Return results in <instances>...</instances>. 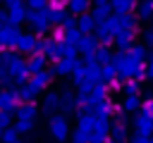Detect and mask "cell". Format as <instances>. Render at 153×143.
Here are the masks:
<instances>
[{
  "instance_id": "4dcf8cb0",
  "label": "cell",
  "mask_w": 153,
  "mask_h": 143,
  "mask_svg": "<svg viewBox=\"0 0 153 143\" xmlns=\"http://www.w3.org/2000/svg\"><path fill=\"white\" fill-rule=\"evenodd\" d=\"M115 76H117V69H115V67H112L110 62L100 67V81H108V83H110V81H112Z\"/></svg>"
},
{
  "instance_id": "bcb514c9",
  "label": "cell",
  "mask_w": 153,
  "mask_h": 143,
  "mask_svg": "<svg viewBox=\"0 0 153 143\" xmlns=\"http://www.w3.org/2000/svg\"><path fill=\"white\" fill-rule=\"evenodd\" d=\"M143 114H148V117L153 119V98H148V100L143 102Z\"/></svg>"
},
{
  "instance_id": "8fae6325",
  "label": "cell",
  "mask_w": 153,
  "mask_h": 143,
  "mask_svg": "<svg viewBox=\"0 0 153 143\" xmlns=\"http://www.w3.org/2000/svg\"><path fill=\"white\" fill-rule=\"evenodd\" d=\"M112 43L117 45V50H129L134 43H136V31H120L115 38H112Z\"/></svg>"
},
{
  "instance_id": "f546056e",
  "label": "cell",
  "mask_w": 153,
  "mask_h": 143,
  "mask_svg": "<svg viewBox=\"0 0 153 143\" xmlns=\"http://www.w3.org/2000/svg\"><path fill=\"white\" fill-rule=\"evenodd\" d=\"M17 55H19V52H17L14 48H5V50L0 52V67H10V64H12V60H14Z\"/></svg>"
},
{
  "instance_id": "d590c367",
  "label": "cell",
  "mask_w": 153,
  "mask_h": 143,
  "mask_svg": "<svg viewBox=\"0 0 153 143\" xmlns=\"http://www.w3.org/2000/svg\"><path fill=\"white\" fill-rule=\"evenodd\" d=\"M110 112H112V102H110V100H100V102H98V117L105 119Z\"/></svg>"
},
{
  "instance_id": "f1b7e54d",
  "label": "cell",
  "mask_w": 153,
  "mask_h": 143,
  "mask_svg": "<svg viewBox=\"0 0 153 143\" xmlns=\"http://www.w3.org/2000/svg\"><path fill=\"white\" fill-rule=\"evenodd\" d=\"M122 91H124L127 95H139V91H141V81H139V79H127L124 86H122Z\"/></svg>"
},
{
  "instance_id": "5b68a950",
  "label": "cell",
  "mask_w": 153,
  "mask_h": 143,
  "mask_svg": "<svg viewBox=\"0 0 153 143\" xmlns=\"http://www.w3.org/2000/svg\"><path fill=\"white\" fill-rule=\"evenodd\" d=\"M19 33H22V29L19 26H14V24H2L0 26V48L5 50V48H14V43H17V38H19Z\"/></svg>"
},
{
  "instance_id": "f907efd6",
  "label": "cell",
  "mask_w": 153,
  "mask_h": 143,
  "mask_svg": "<svg viewBox=\"0 0 153 143\" xmlns=\"http://www.w3.org/2000/svg\"><path fill=\"white\" fill-rule=\"evenodd\" d=\"M151 29H153V17H151Z\"/></svg>"
},
{
  "instance_id": "277c9868",
  "label": "cell",
  "mask_w": 153,
  "mask_h": 143,
  "mask_svg": "<svg viewBox=\"0 0 153 143\" xmlns=\"http://www.w3.org/2000/svg\"><path fill=\"white\" fill-rule=\"evenodd\" d=\"M48 129H50V133H53L55 141H67V136H69V122H67L65 117H60V114L50 117Z\"/></svg>"
},
{
  "instance_id": "484cf974",
  "label": "cell",
  "mask_w": 153,
  "mask_h": 143,
  "mask_svg": "<svg viewBox=\"0 0 153 143\" xmlns=\"http://www.w3.org/2000/svg\"><path fill=\"white\" fill-rule=\"evenodd\" d=\"M19 119H29V122H36V114H38V107L33 102H24L19 110H17Z\"/></svg>"
},
{
  "instance_id": "7a4b0ae2",
  "label": "cell",
  "mask_w": 153,
  "mask_h": 143,
  "mask_svg": "<svg viewBox=\"0 0 153 143\" xmlns=\"http://www.w3.org/2000/svg\"><path fill=\"white\" fill-rule=\"evenodd\" d=\"M26 21L31 24V33H48L50 31V21L45 17V10L33 12V10L26 7Z\"/></svg>"
},
{
  "instance_id": "f6af8a7d",
  "label": "cell",
  "mask_w": 153,
  "mask_h": 143,
  "mask_svg": "<svg viewBox=\"0 0 153 143\" xmlns=\"http://www.w3.org/2000/svg\"><path fill=\"white\" fill-rule=\"evenodd\" d=\"M143 45H146V48L153 45V29H146V31H143Z\"/></svg>"
},
{
  "instance_id": "60d3db41",
  "label": "cell",
  "mask_w": 153,
  "mask_h": 143,
  "mask_svg": "<svg viewBox=\"0 0 153 143\" xmlns=\"http://www.w3.org/2000/svg\"><path fill=\"white\" fill-rule=\"evenodd\" d=\"M112 136H115V141H124V138H127V129H124V124H117V126L112 129Z\"/></svg>"
},
{
  "instance_id": "b9f144b4",
  "label": "cell",
  "mask_w": 153,
  "mask_h": 143,
  "mask_svg": "<svg viewBox=\"0 0 153 143\" xmlns=\"http://www.w3.org/2000/svg\"><path fill=\"white\" fill-rule=\"evenodd\" d=\"M12 124V112H5V110H0V129H7Z\"/></svg>"
},
{
  "instance_id": "5bb4252c",
  "label": "cell",
  "mask_w": 153,
  "mask_h": 143,
  "mask_svg": "<svg viewBox=\"0 0 153 143\" xmlns=\"http://www.w3.org/2000/svg\"><path fill=\"white\" fill-rule=\"evenodd\" d=\"M17 100H19V93H17L14 88H10V91H0V107H2L5 112L17 110Z\"/></svg>"
},
{
  "instance_id": "836d02e7",
  "label": "cell",
  "mask_w": 153,
  "mask_h": 143,
  "mask_svg": "<svg viewBox=\"0 0 153 143\" xmlns=\"http://www.w3.org/2000/svg\"><path fill=\"white\" fill-rule=\"evenodd\" d=\"M72 79H74V83H84L86 81V67L84 64H76L74 72H72Z\"/></svg>"
},
{
  "instance_id": "8992f818",
  "label": "cell",
  "mask_w": 153,
  "mask_h": 143,
  "mask_svg": "<svg viewBox=\"0 0 153 143\" xmlns=\"http://www.w3.org/2000/svg\"><path fill=\"white\" fill-rule=\"evenodd\" d=\"M96 48H98V41L93 38V33H84V36H81V41L76 43V50L84 55V62H91V60H93Z\"/></svg>"
},
{
  "instance_id": "681fc988",
  "label": "cell",
  "mask_w": 153,
  "mask_h": 143,
  "mask_svg": "<svg viewBox=\"0 0 153 143\" xmlns=\"http://www.w3.org/2000/svg\"><path fill=\"white\" fill-rule=\"evenodd\" d=\"M110 0H96V5H108Z\"/></svg>"
},
{
  "instance_id": "e0dca14e",
  "label": "cell",
  "mask_w": 153,
  "mask_h": 143,
  "mask_svg": "<svg viewBox=\"0 0 153 143\" xmlns=\"http://www.w3.org/2000/svg\"><path fill=\"white\" fill-rule=\"evenodd\" d=\"M76 45H69V43H57V48H55V52H53V57L50 60H62V57H76Z\"/></svg>"
},
{
  "instance_id": "7402d4cb",
  "label": "cell",
  "mask_w": 153,
  "mask_h": 143,
  "mask_svg": "<svg viewBox=\"0 0 153 143\" xmlns=\"http://www.w3.org/2000/svg\"><path fill=\"white\" fill-rule=\"evenodd\" d=\"M53 81V72H48V69H43V72H36V74H31V83L41 91V88H45L48 83Z\"/></svg>"
},
{
  "instance_id": "7c38bea8",
  "label": "cell",
  "mask_w": 153,
  "mask_h": 143,
  "mask_svg": "<svg viewBox=\"0 0 153 143\" xmlns=\"http://www.w3.org/2000/svg\"><path fill=\"white\" fill-rule=\"evenodd\" d=\"M60 107H62V98H60L55 91H50V93L43 95V102H41V110H43V112L53 114V112H57Z\"/></svg>"
},
{
  "instance_id": "cb8c5ba5",
  "label": "cell",
  "mask_w": 153,
  "mask_h": 143,
  "mask_svg": "<svg viewBox=\"0 0 153 143\" xmlns=\"http://www.w3.org/2000/svg\"><path fill=\"white\" fill-rule=\"evenodd\" d=\"M129 60H131V57H129V52H124V50H117V52H112V60H110V64H112V67L117 69V74H120V72H122V69L129 64Z\"/></svg>"
},
{
  "instance_id": "d6a6232c",
  "label": "cell",
  "mask_w": 153,
  "mask_h": 143,
  "mask_svg": "<svg viewBox=\"0 0 153 143\" xmlns=\"http://www.w3.org/2000/svg\"><path fill=\"white\" fill-rule=\"evenodd\" d=\"M81 31L79 29H69V31H65V43H69V45H76L79 41H81Z\"/></svg>"
},
{
  "instance_id": "1f68e13d",
  "label": "cell",
  "mask_w": 153,
  "mask_h": 143,
  "mask_svg": "<svg viewBox=\"0 0 153 143\" xmlns=\"http://www.w3.org/2000/svg\"><path fill=\"white\" fill-rule=\"evenodd\" d=\"M17 93H19V98H24V100H31V98H36L38 88H36L33 83H24V86H22V91H17Z\"/></svg>"
},
{
  "instance_id": "ac0fdd59",
  "label": "cell",
  "mask_w": 153,
  "mask_h": 143,
  "mask_svg": "<svg viewBox=\"0 0 153 143\" xmlns=\"http://www.w3.org/2000/svg\"><path fill=\"white\" fill-rule=\"evenodd\" d=\"M88 14L96 19V24H100V21H108V19H110L112 7H110V2H108V5H93V10H91Z\"/></svg>"
},
{
  "instance_id": "c3c4849f",
  "label": "cell",
  "mask_w": 153,
  "mask_h": 143,
  "mask_svg": "<svg viewBox=\"0 0 153 143\" xmlns=\"http://www.w3.org/2000/svg\"><path fill=\"white\" fill-rule=\"evenodd\" d=\"M131 143H148V141H146V136H136Z\"/></svg>"
},
{
  "instance_id": "9a60e30c",
  "label": "cell",
  "mask_w": 153,
  "mask_h": 143,
  "mask_svg": "<svg viewBox=\"0 0 153 143\" xmlns=\"http://www.w3.org/2000/svg\"><path fill=\"white\" fill-rule=\"evenodd\" d=\"M48 64V57L41 55V52H31L29 60H26V67H29V74H36V72H43Z\"/></svg>"
},
{
  "instance_id": "d6986e66",
  "label": "cell",
  "mask_w": 153,
  "mask_h": 143,
  "mask_svg": "<svg viewBox=\"0 0 153 143\" xmlns=\"http://www.w3.org/2000/svg\"><path fill=\"white\" fill-rule=\"evenodd\" d=\"M76 29L81 31V33H93L96 31V19L86 12V14H79L76 17Z\"/></svg>"
},
{
  "instance_id": "3957f363",
  "label": "cell",
  "mask_w": 153,
  "mask_h": 143,
  "mask_svg": "<svg viewBox=\"0 0 153 143\" xmlns=\"http://www.w3.org/2000/svg\"><path fill=\"white\" fill-rule=\"evenodd\" d=\"M7 72H10V76H12V81L14 83H26L29 81V67H26V60H22L19 55L12 60V64L7 67Z\"/></svg>"
},
{
  "instance_id": "52a82bcc",
  "label": "cell",
  "mask_w": 153,
  "mask_h": 143,
  "mask_svg": "<svg viewBox=\"0 0 153 143\" xmlns=\"http://www.w3.org/2000/svg\"><path fill=\"white\" fill-rule=\"evenodd\" d=\"M36 33H31V31H22L19 33V38H17V43H14V50L17 52H33V48H36Z\"/></svg>"
},
{
  "instance_id": "8d00e7d4",
  "label": "cell",
  "mask_w": 153,
  "mask_h": 143,
  "mask_svg": "<svg viewBox=\"0 0 153 143\" xmlns=\"http://www.w3.org/2000/svg\"><path fill=\"white\" fill-rule=\"evenodd\" d=\"M24 5H26L29 10H33V12H41V10L48 7V0H26Z\"/></svg>"
},
{
  "instance_id": "7dc6e473",
  "label": "cell",
  "mask_w": 153,
  "mask_h": 143,
  "mask_svg": "<svg viewBox=\"0 0 153 143\" xmlns=\"http://www.w3.org/2000/svg\"><path fill=\"white\" fill-rule=\"evenodd\" d=\"M146 62H148V69H146V79H153V52L148 55V60H146Z\"/></svg>"
},
{
  "instance_id": "d4e9b609",
  "label": "cell",
  "mask_w": 153,
  "mask_h": 143,
  "mask_svg": "<svg viewBox=\"0 0 153 143\" xmlns=\"http://www.w3.org/2000/svg\"><path fill=\"white\" fill-rule=\"evenodd\" d=\"M127 52H129V57H131V60H136V62L148 60V48H146L143 43H134V45H131Z\"/></svg>"
},
{
  "instance_id": "ab89813d",
  "label": "cell",
  "mask_w": 153,
  "mask_h": 143,
  "mask_svg": "<svg viewBox=\"0 0 153 143\" xmlns=\"http://www.w3.org/2000/svg\"><path fill=\"white\" fill-rule=\"evenodd\" d=\"M65 31H69V29H76V17H72V14H67L65 19H62V24H60Z\"/></svg>"
},
{
  "instance_id": "603a6c76",
  "label": "cell",
  "mask_w": 153,
  "mask_h": 143,
  "mask_svg": "<svg viewBox=\"0 0 153 143\" xmlns=\"http://www.w3.org/2000/svg\"><path fill=\"white\" fill-rule=\"evenodd\" d=\"M88 7H91V0H67V12H72V14H86L88 12Z\"/></svg>"
},
{
  "instance_id": "ba28073f",
  "label": "cell",
  "mask_w": 153,
  "mask_h": 143,
  "mask_svg": "<svg viewBox=\"0 0 153 143\" xmlns=\"http://www.w3.org/2000/svg\"><path fill=\"white\" fill-rule=\"evenodd\" d=\"M117 76H122V79H143L146 76V64L143 62H136V60H129V64L117 74Z\"/></svg>"
},
{
  "instance_id": "83f0119b",
  "label": "cell",
  "mask_w": 153,
  "mask_h": 143,
  "mask_svg": "<svg viewBox=\"0 0 153 143\" xmlns=\"http://www.w3.org/2000/svg\"><path fill=\"white\" fill-rule=\"evenodd\" d=\"M45 17H48L50 24H57V26H60L62 19L67 17V12H65V10H48V7H45Z\"/></svg>"
},
{
  "instance_id": "6da1fadb",
  "label": "cell",
  "mask_w": 153,
  "mask_h": 143,
  "mask_svg": "<svg viewBox=\"0 0 153 143\" xmlns=\"http://www.w3.org/2000/svg\"><path fill=\"white\" fill-rule=\"evenodd\" d=\"M136 24H139V19H136V14H110V19H108V26H110V31H112V36H117L120 31H136Z\"/></svg>"
},
{
  "instance_id": "74e56055",
  "label": "cell",
  "mask_w": 153,
  "mask_h": 143,
  "mask_svg": "<svg viewBox=\"0 0 153 143\" xmlns=\"http://www.w3.org/2000/svg\"><path fill=\"white\" fill-rule=\"evenodd\" d=\"M50 41H55V43H65V29H62V26L50 29Z\"/></svg>"
},
{
  "instance_id": "30bf717a",
  "label": "cell",
  "mask_w": 153,
  "mask_h": 143,
  "mask_svg": "<svg viewBox=\"0 0 153 143\" xmlns=\"http://www.w3.org/2000/svg\"><path fill=\"white\" fill-rule=\"evenodd\" d=\"M79 62H76V57H62V60H57L55 62V67L50 69L53 72V76L57 74V76H69L72 72H74V67H76Z\"/></svg>"
},
{
  "instance_id": "f35d334b",
  "label": "cell",
  "mask_w": 153,
  "mask_h": 143,
  "mask_svg": "<svg viewBox=\"0 0 153 143\" xmlns=\"http://www.w3.org/2000/svg\"><path fill=\"white\" fill-rule=\"evenodd\" d=\"M31 126H33V122H29V119H17V126H14V131H22V133H26V131H31Z\"/></svg>"
},
{
  "instance_id": "4316f807",
  "label": "cell",
  "mask_w": 153,
  "mask_h": 143,
  "mask_svg": "<svg viewBox=\"0 0 153 143\" xmlns=\"http://www.w3.org/2000/svg\"><path fill=\"white\" fill-rule=\"evenodd\" d=\"M151 129H153V119H151L148 114H139V119H136V131H139V136H148Z\"/></svg>"
},
{
  "instance_id": "2e32d148",
  "label": "cell",
  "mask_w": 153,
  "mask_h": 143,
  "mask_svg": "<svg viewBox=\"0 0 153 143\" xmlns=\"http://www.w3.org/2000/svg\"><path fill=\"white\" fill-rule=\"evenodd\" d=\"M110 7L115 14H131L136 10V0H110Z\"/></svg>"
},
{
  "instance_id": "44dd1931",
  "label": "cell",
  "mask_w": 153,
  "mask_h": 143,
  "mask_svg": "<svg viewBox=\"0 0 153 143\" xmlns=\"http://www.w3.org/2000/svg\"><path fill=\"white\" fill-rule=\"evenodd\" d=\"M110 60H112V50H110V45H98L96 52H93V62L103 67V64H108Z\"/></svg>"
},
{
  "instance_id": "9c48e42d",
  "label": "cell",
  "mask_w": 153,
  "mask_h": 143,
  "mask_svg": "<svg viewBox=\"0 0 153 143\" xmlns=\"http://www.w3.org/2000/svg\"><path fill=\"white\" fill-rule=\"evenodd\" d=\"M22 21H26V5H24V0L12 5V7H7V24L19 26Z\"/></svg>"
},
{
  "instance_id": "e575fe53",
  "label": "cell",
  "mask_w": 153,
  "mask_h": 143,
  "mask_svg": "<svg viewBox=\"0 0 153 143\" xmlns=\"http://www.w3.org/2000/svg\"><path fill=\"white\" fill-rule=\"evenodd\" d=\"M141 105V100H139V95H127V100H124V105H122V110H136Z\"/></svg>"
},
{
  "instance_id": "ee69618b",
  "label": "cell",
  "mask_w": 153,
  "mask_h": 143,
  "mask_svg": "<svg viewBox=\"0 0 153 143\" xmlns=\"http://www.w3.org/2000/svg\"><path fill=\"white\" fill-rule=\"evenodd\" d=\"M0 83H12V76H10L7 67H0Z\"/></svg>"
},
{
  "instance_id": "7bdbcfd3",
  "label": "cell",
  "mask_w": 153,
  "mask_h": 143,
  "mask_svg": "<svg viewBox=\"0 0 153 143\" xmlns=\"http://www.w3.org/2000/svg\"><path fill=\"white\" fill-rule=\"evenodd\" d=\"M2 141H5V143H19V138H17V131H14V129H7V131L2 133Z\"/></svg>"
},
{
  "instance_id": "816d5d0a",
  "label": "cell",
  "mask_w": 153,
  "mask_h": 143,
  "mask_svg": "<svg viewBox=\"0 0 153 143\" xmlns=\"http://www.w3.org/2000/svg\"><path fill=\"white\" fill-rule=\"evenodd\" d=\"M0 26H2V21H0Z\"/></svg>"
},
{
  "instance_id": "4fadbf2b",
  "label": "cell",
  "mask_w": 153,
  "mask_h": 143,
  "mask_svg": "<svg viewBox=\"0 0 153 143\" xmlns=\"http://www.w3.org/2000/svg\"><path fill=\"white\" fill-rule=\"evenodd\" d=\"M93 38L98 41V45H110L112 43V31H110V26H108V21H100V24H96V31H93Z\"/></svg>"
},
{
  "instance_id": "ffe728a7",
  "label": "cell",
  "mask_w": 153,
  "mask_h": 143,
  "mask_svg": "<svg viewBox=\"0 0 153 143\" xmlns=\"http://www.w3.org/2000/svg\"><path fill=\"white\" fill-rule=\"evenodd\" d=\"M136 19H151L153 17V0H136Z\"/></svg>"
}]
</instances>
